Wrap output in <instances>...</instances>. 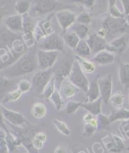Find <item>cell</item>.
Instances as JSON below:
<instances>
[{
	"mask_svg": "<svg viewBox=\"0 0 129 153\" xmlns=\"http://www.w3.org/2000/svg\"><path fill=\"white\" fill-rule=\"evenodd\" d=\"M32 144H33L34 148H36L37 150H38V149H42L43 148L44 143H43L42 141H40V140L36 139L35 137H34L32 139Z\"/></svg>",
	"mask_w": 129,
	"mask_h": 153,
	"instance_id": "bcb514c9",
	"label": "cell"
},
{
	"mask_svg": "<svg viewBox=\"0 0 129 153\" xmlns=\"http://www.w3.org/2000/svg\"><path fill=\"white\" fill-rule=\"evenodd\" d=\"M86 41L89 46L92 54L94 55H96L97 53L102 51L106 50L108 45L106 39L98 36L97 33L88 35Z\"/></svg>",
	"mask_w": 129,
	"mask_h": 153,
	"instance_id": "9a60e30c",
	"label": "cell"
},
{
	"mask_svg": "<svg viewBox=\"0 0 129 153\" xmlns=\"http://www.w3.org/2000/svg\"><path fill=\"white\" fill-rule=\"evenodd\" d=\"M96 33H97L98 36H99L101 38L105 39V37H106V32L103 28H101L99 29V30H98V32Z\"/></svg>",
	"mask_w": 129,
	"mask_h": 153,
	"instance_id": "816d5d0a",
	"label": "cell"
},
{
	"mask_svg": "<svg viewBox=\"0 0 129 153\" xmlns=\"http://www.w3.org/2000/svg\"><path fill=\"white\" fill-rule=\"evenodd\" d=\"M76 54L82 58L90 59L92 56V52L89 46L88 45L86 40H80L77 46L75 49Z\"/></svg>",
	"mask_w": 129,
	"mask_h": 153,
	"instance_id": "cb8c5ba5",
	"label": "cell"
},
{
	"mask_svg": "<svg viewBox=\"0 0 129 153\" xmlns=\"http://www.w3.org/2000/svg\"><path fill=\"white\" fill-rule=\"evenodd\" d=\"M82 103H83V101L75 102L74 100H70L66 103L65 107H64V110H65L67 114H74L78 110V108L80 107H81Z\"/></svg>",
	"mask_w": 129,
	"mask_h": 153,
	"instance_id": "f35d334b",
	"label": "cell"
},
{
	"mask_svg": "<svg viewBox=\"0 0 129 153\" xmlns=\"http://www.w3.org/2000/svg\"><path fill=\"white\" fill-rule=\"evenodd\" d=\"M36 139L42 141L43 143H45L47 140V136L46 134L44 132H38L36 135H35L34 137Z\"/></svg>",
	"mask_w": 129,
	"mask_h": 153,
	"instance_id": "c3c4849f",
	"label": "cell"
},
{
	"mask_svg": "<svg viewBox=\"0 0 129 153\" xmlns=\"http://www.w3.org/2000/svg\"><path fill=\"white\" fill-rule=\"evenodd\" d=\"M119 81L125 90H129V64L121 63L118 71Z\"/></svg>",
	"mask_w": 129,
	"mask_h": 153,
	"instance_id": "44dd1931",
	"label": "cell"
},
{
	"mask_svg": "<svg viewBox=\"0 0 129 153\" xmlns=\"http://www.w3.org/2000/svg\"><path fill=\"white\" fill-rule=\"evenodd\" d=\"M19 135L20 139L21 144L24 146V148L29 153H38V151L34 147L32 144V139H31L30 137L22 134L21 133H19Z\"/></svg>",
	"mask_w": 129,
	"mask_h": 153,
	"instance_id": "1f68e13d",
	"label": "cell"
},
{
	"mask_svg": "<svg viewBox=\"0 0 129 153\" xmlns=\"http://www.w3.org/2000/svg\"><path fill=\"white\" fill-rule=\"evenodd\" d=\"M73 61L62 59L57 62H56L53 67L52 68L55 78V89L56 90L59 91L62 82L68 78Z\"/></svg>",
	"mask_w": 129,
	"mask_h": 153,
	"instance_id": "277c9868",
	"label": "cell"
},
{
	"mask_svg": "<svg viewBox=\"0 0 129 153\" xmlns=\"http://www.w3.org/2000/svg\"><path fill=\"white\" fill-rule=\"evenodd\" d=\"M108 117L110 124L118 120L126 121L129 120V110L124 107L113 109Z\"/></svg>",
	"mask_w": 129,
	"mask_h": 153,
	"instance_id": "603a6c76",
	"label": "cell"
},
{
	"mask_svg": "<svg viewBox=\"0 0 129 153\" xmlns=\"http://www.w3.org/2000/svg\"><path fill=\"white\" fill-rule=\"evenodd\" d=\"M128 93H129V90H128ZM128 103H129V98H128Z\"/></svg>",
	"mask_w": 129,
	"mask_h": 153,
	"instance_id": "9f6ffc18",
	"label": "cell"
},
{
	"mask_svg": "<svg viewBox=\"0 0 129 153\" xmlns=\"http://www.w3.org/2000/svg\"><path fill=\"white\" fill-rule=\"evenodd\" d=\"M99 77L97 75L89 81V86L86 93V100L85 103L93 102L101 97L100 91L98 86Z\"/></svg>",
	"mask_w": 129,
	"mask_h": 153,
	"instance_id": "d6986e66",
	"label": "cell"
},
{
	"mask_svg": "<svg viewBox=\"0 0 129 153\" xmlns=\"http://www.w3.org/2000/svg\"><path fill=\"white\" fill-rule=\"evenodd\" d=\"M36 45L28 49L18 60L5 68L3 71V76L6 78L15 79L19 76L32 73L38 66Z\"/></svg>",
	"mask_w": 129,
	"mask_h": 153,
	"instance_id": "6da1fadb",
	"label": "cell"
},
{
	"mask_svg": "<svg viewBox=\"0 0 129 153\" xmlns=\"http://www.w3.org/2000/svg\"><path fill=\"white\" fill-rule=\"evenodd\" d=\"M53 13H51L43 18L35 26L34 35L36 43H38L43 39L54 33L55 30L51 26V19Z\"/></svg>",
	"mask_w": 129,
	"mask_h": 153,
	"instance_id": "ba28073f",
	"label": "cell"
},
{
	"mask_svg": "<svg viewBox=\"0 0 129 153\" xmlns=\"http://www.w3.org/2000/svg\"><path fill=\"white\" fill-rule=\"evenodd\" d=\"M129 42V36L127 34L115 39L110 44H108L106 51L114 54H121L126 49Z\"/></svg>",
	"mask_w": 129,
	"mask_h": 153,
	"instance_id": "2e32d148",
	"label": "cell"
},
{
	"mask_svg": "<svg viewBox=\"0 0 129 153\" xmlns=\"http://www.w3.org/2000/svg\"><path fill=\"white\" fill-rule=\"evenodd\" d=\"M92 119H93V115L90 113H87L84 115L82 118V121L84 123V124H86V123H89Z\"/></svg>",
	"mask_w": 129,
	"mask_h": 153,
	"instance_id": "681fc988",
	"label": "cell"
},
{
	"mask_svg": "<svg viewBox=\"0 0 129 153\" xmlns=\"http://www.w3.org/2000/svg\"><path fill=\"white\" fill-rule=\"evenodd\" d=\"M92 20V17L90 13L87 12H82L79 16H77L76 22L87 26V25H89L91 23Z\"/></svg>",
	"mask_w": 129,
	"mask_h": 153,
	"instance_id": "ab89813d",
	"label": "cell"
},
{
	"mask_svg": "<svg viewBox=\"0 0 129 153\" xmlns=\"http://www.w3.org/2000/svg\"><path fill=\"white\" fill-rule=\"evenodd\" d=\"M23 35L22 39L27 49H30L37 44L34 38V20L28 13L22 16Z\"/></svg>",
	"mask_w": 129,
	"mask_h": 153,
	"instance_id": "52a82bcc",
	"label": "cell"
},
{
	"mask_svg": "<svg viewBox=\"0 0 129 153\" xmlns=\"http://www.w3.org/2000/svg\"><path fill=\"white\" fill-rule=\"evenodd\" d=\"M18 79L6 78L3 75L0 74V100H3L7 94L14 90L19 83Z\"/></svg>",
	"mask_w": 129,
	"mask_h": 153,
	"instance_id": "ac0fdd59",
	"label": "cell"
},
{
	"mask_svg": "<svg viewBox=\"0 0 129 153\" xmlns=\"http://www.w3.org/2000/svg\"><path fill=\"white\" fill-rule=\"evenodd\" d=\"M62 38L64 44H66L69 48L74 50L80 40L77 35L72 31H67L64 33Z\"/></svg>",
	"mask_w": 129,
	"mask_h": 153,
	"instance_id": "4316f807",
	"label": "cell"
},
{
	"mask_svg": "<svg viewBox=\"0 0 129 153\" xmlns=\"http://www.w3.org/2000/svg\"><path fill=\"white\" fill-rule=\"evenodd\" d=\"M105 148L110 152L119 153L125 148L123 139L115 134H110L102 138Z\"/></svg>",
	"mask_w": 129,
	"mask_h": 153,
	"instance_id": "8fae6325",
	"label": "cell"
},
{
	"mask_svg": "<svg viewBox=\"0 0 129 153\" xmlns=\"http://www.w3.org/2000/svg\"><path fill=\"white\" fill-rule=\"evenodd\" d=\"M31 114L36 119H41L46 114V105L43 103L36 102L32 106Z\"/></svg>",
	"mask_w": 129,
	"mask_h": 153,
	"instance_id": "f546056e",
	"label": "cell"
},
{
	"mask_svg": "<svg viewBox=\"0 0 129 153\" xmlns=\"http://www.w3.org/2000/svg\"><path fill=\"white\" fill-rule=\"evenodd\" d=\"M0 153H9L6 140V132L3 129H0Z\"/></svg>",
	"mask_w": 129,
	"mask_h": 153,
	"instance_id": "60d3db41",
	"label": "cell"
},
{
	"mask_svg": "<svg viewBox=\"0 0 129 153\" xmlns=\"http://www.w3.org/2000/svg\"><path fill=\"white\" fill-rule=\"evenodd\" d=\"M97 128L91 126L89 123H86L83 128V136L86 137H89L96 132Z\"/></svg>",
	"mask_w": 129,
	"mask_h": 153,
	"instance_id": "7bdbcfd3",
	"label": "cell"
},
{
	"mask_svg": "<svg viewBox=\"0 0 129 153\" xmlns=\"http://www.w3.org/2000/svg\"><path fill=\"white\" fill-rule=\"evenodd\" d=\"M76 88L68 79L64 80L60 86L59 93L61 97L63 98H69L74 97L76 93Z\"/></svg>",
	"mask_w": 129,
	"mask_h": 153,
	"instance_id": "7402d4cb",
	"label": "cell"
},
{
	"mask_svg": "<svg viewBox=\"0 0 129 153\" xmlns=\"http://www.w3.org/2000/svg\"><path fill=\"white\" fill-rule=\"evenodd\" d=\"M4 10L3 8H0V26L2 25V23L3 22V19L4 17Z\"/></svg>",
	"mask_w": 129,
	"mask_h": 153,
	"instance_id": "db71d44e",
	"label": "cell"
},
{
	"mask_svg": "<svg viewBox=\"0 0 129 153\" xmlns=\"http://www.w3.org/2000/svg\"><path fill=\"white\" fill-rule=\"evenodd\" d=\"M112 78L111 74L108 73L104 77L98 79V86L100 96L103 102L108 104L111 96L112 95Z\"/></svg>",
	"mask_w": 129,
	"mask_h": 153,
	"instance_id": "4fadbf2b",
	"label": "cell"
},
{
	"mask_svg": "<svg viewBox=\"0 0 129 153\" xmlns=\"http://www.w3.org/2000/svg\"><path fill=\"white\" fill-rule=\"evenodd\" d=\"M128 51H129V45H128Z\"/></svg>",
	"mask_w": 129,
	"mask_h": 153,
	"instance_id": "6f0895ef",
	"label": "cell"
},
{
	"mask_svg": "<svg viewBox=\"0 0 129 153\" xmlns=\"http://www.w3.org/2000/svg\"><path fill=\"white\" fill-rule=\"evenodd\" d=\"M15 10L21 16L28 13L31 8V1L28 0H18L15 4Z\"/></svg>",
	"mask_w": 129,
	"mask_h": 153,
	"instance_id": "f1b7e54d",
	"label": "cell"
},
{
	"mask_svg": "<svg viewBox=\"0 0 129 153\" xmlns=\"http://www.w3.org/2000/svg\"><path fill=\"white\" fill-rule=\"evenodd\" d=\"M53 123L55 126L57 128V130L62 134L64 135V136H70V134H71V132H70L69 128L64 122L61 121L58 119H55L53 120Z\"/></svg>",
	"mask_w": 129,
	"mask_h": 153,
	"instance_id": "74e56055",
	"label": "cell"
},
{
	"mask_svg": "<svg viewBox=\"0 0 129 153\" xmlns=\"http://www.w3.org/2000/svg\"><path fill=\"white\" fill-rule=\"evenodd\" d=\"M125 19H126V21H127V22L128 23V25H129V15L128 16H125Z\"/></svg>",
	"mask_w": 129,
	"mask_h": 153,
	"instance_id": "11a10c76",
	"label": "cell"
},
{
	"mask_svg": "<svg viewBox=\"0 0 129 153\" xmlns=\"http://www.w3.org/2000/svg\"><path fill=\"white\" fill-rule=\"evenodd\" d=\"M103 100L100 97L97 100L89 102V103H84L83 102L81 105V107L84 108L86 110L89 111V113L91 114L92 115H98L101 114V104Z\"/></svg>",
	"mask_w": 129,
	"mask_h": 153,
	"instance_id": "d4e9b609",
	"label": "cell"
},
{
	"mask_svg": "<svg viewBox=\"0 0 129 153\" xmlns=\"http://www.w3.org/2000/svg\"><path fill=\"white\" fill-rule=\"evenodd\" d=\"M97 122H98V127H97V131L98 130H106L111 125L110 123L109 120V117L104 115L103 114H100L97 115Z\"/></svg>",
	"mask_w": 129,
	"mask_h": 153,
	"instance_id": "e575fe53",
	"label": "cell"
},
{
	"mask_svg": "<svg viewBox=\"0 0 129 153\" xmlns=\"http://www.w3.org/2000/svg\"><path fill=\"white\" fill-rule=\"evenodd\" d=\"M55 90V78L54 76H52L50 81L44 88L43 93H41V96L46 99H49L50 97L52 95V94L54 93Z\"/></svg>",
	"mask_w": 129,
	"mask_h": 153,
	"instance_id": "d590c367",
	"label": "cell"
},
{
	"mask_svg": "<svg viewBox=\"0 0 129 153\" xmlns=\"http://www.w3.org/2000/svg\"><path fill=\"white\" fill-rule=\"evenodd\" d=\"M108 13L109 15L116 19H122L125 18V16L121 11L116 5L115 0H110L108 1Z\"/></svg>",
	"mask_w": 129,
	"mask_h": 153,
	"instance_id": "d6a6232c",
	"label": "cell"
},
{
	"mask_svg": "<svg viewBox=\"0 0 129 153\" xmlns=\"http://www.w3.org/2000/svg\"><path fill=\"white\" fill-rule=\"evenodd\" d=\"M53 76L52 69L40 70L34 74L32 79V88L34 90L41 94L46 86Z\"/></svg>",
	"mask_w": 129,
	"mask_h": 153,
	"instance_id": "9c48e42d",
	"label": "cell"
},
{
	"mask_svg": "<svg viewBox=\"0 0 129 153\" xmlns=\"http://www.w3.org/2000/svg\"><path fill=\"white\" fill-rule=\"evenodd\" d=\"M57 51H46L38 49L37 51L38 66L40 70H47L52 68L56 62Z\"/></svg>",
	"mask_w": 129,
	"mask_h": 153,
	"instance_id": "30bf717a",
	"label": "cell"
},
{
	"mask_svg": "<svg viewBox=\"0 0 129 153\" xmlns=\"http://www.w3.org/2000/svg\"><path fill=\"white\" fill-rule=\"evenodd\" d=\"M102 25L106 33L113 35L120 33H129V25L125 17L116 19L108 15L102 22Z\"/></svg>",
	"mask_w": 129,
	"mask_h": 153,
	"instance_id": "5b68a950",
	"label": "cell"
},
{
	"mask_svg": "<svg viewBox=\"0 0 129 153\" xmlns=\"http://www.w3.org/2000/svg\"><path fill=\"white\" fill-rule=\"evenodd\" d=\"M123 7L124 8V15L128 16L129 15V0H122L121 1Z\"/></svg>",
	"mask_w": 129,
	"mask_h": 153,
	"instance_id": "7dc6e473",
	"label": "cell"
},
{
	"mask_svg": "<svg viewBox=\"0 0 129 153\" xmlns=\"http://www.w3.org/2000/svg\"><path fill=\"white\" fill-rule=\"evenodd\" d=\"M54 153H67V152H66V150L64 149L63 147L58 146L55 150Z\"/></svg>",
	"mask_w": 129,
	"mask_h": 153,
	"instance_id": "f5cc1de1",
	"label": "cell"
},
{
	"mask_svg": "<svg viewBox=\"0 0 129 153\" xmlns=\"http://www.w3.org/2000/svg\"><path fill=\"white\" fill-rule=\"evenodd\" d=\"M49 100L54 105L56 109L58 111H60L63 108L64 106L63 99L61 97L59 91L58 90H55L54 93L52 94V95L50 97Z\"/></svg>",
	"mask_w": 129,
	"mask_h": 153,
	"instance_id": "836d02e7",
	"label": "cell"
},
{
	"mask_svg": "<svg viewBox=\"0 0 129 153\" xmlns=\"http://www.w3.org/2000/svg\"><path fill=\"white\" fill-rule=\"evenodd\" d=\"M91 61L99 65H107L114 62L115 56L112 53L104 50L97 53L91 59Z\"/></svg>",
	"mask_w": 129,
	"mask_h": 153,
	"instance_id": "ffe728a7",
	"label": "cell"
},
{
	"mask_svg": "<svg viewBox=\"0 0 129 153\" xmlns=\"http://www.w3.org/2000/svg\"><path fill=\"white\" fill-rule=\"evenodd\" d=\"M2 105L0 104V128L3 129V130H4L5 132H7L9 130L7 128V126H6L4 123V119L3 118L2 111Z\"/></svg>",
	"mask_w": 129,
	"mask_h": 153,
	"instance_id": "f6af8a7d",
	"label": "cell"
},
{
	"mask_svg": "<svg viewBox=\"0 0 129 153\" xmlns=\"http://www.w3.org/2000/svg\"><path fill=\"white\" fill-rule=\"evenodd\" d=\"M59 25L63 32H67L77 21V15L69 10H62L56 14Z\"/></svg>",
	"mask_w": 129,
	"mask_h": 153,
	"instance_id": "7c38bea8",
	"label": "cell"
},
{
	"mask_svg": "<svg viewBox=\"0 0 129 153\" xmlns=\"http://www.w3.org/2000/svg\"><path fill=\"white\" fill-rule=\"evenodd\" d=\"M2 111L4 119L15 127H21L27 123L25 117L20 112L8 109L3 106H2Z\"/></svg>",
	"mask_w": 129,
	"mask_h": 153,
	"instance_id": "5bb4252c",
	"label": "cell"
},
{
	"mask_svg": "<svg viewBox=\"0 0 129 153\" xmlns=\"http://www.w3.org/2000/svg\"><path fill=\"white\" fill-rule=\"evenodd\" d=\"M68 79L78 89L82 90L86 93L87 92L89 81L81 69L79 62L75 59L73 61Z\"/></svg>",
	"mask_w": 129,
	"mask_h": 153,
	"instance_id": "7a4b0ae2",
	"label": "cell"
},
{
	"mask_svg": "<svg viewBox=\"0 0 129 153\" xmlns=\"http://www.w3.org/2000/svg\"><path fill=\"white\" fill-rule=\"evenodd\" d=\"M22 94V93L17 88L16 90H14V91L9 92L7 95L4 97L2 102L3 103H7L8 102L16 101L17 100H19Z\"/></svg>",
	"mask_w": 129,
	"mask_h": 153,
	"instance_id": "8d00e7d4",
	"label": "cell"
},
{
	"mask_svg": "<svg viewBox=\"0 0 129 153\" xmlns=\"http://www.w3.org/2000/svg\"><path fill=\"white\" fill-rule=\"evenodd\" d=\"M36 45L39 50L64 52L63 39L55 32L40 40Z\"/></svg>",
	"mask_w": 129,
	"mask_h": 153,
	"instance_id": "8992f818",
	"label": "cell"
},
{
	"mask_svg": "<svg viewBox=\"0 0 129 153\" xmlns=\"http://www.w3.org/2000/svg\"><path fill=\"white\" fill-rule=\"evenodd\" d=\"M75 60L77 61L82 71L86 74H92L95 71V64L91 60L82 58L77 55H75Z\"/></svg>",
	"mask_w": 129,
	"mask_h": 153,
	"instance_id": "484cf974",
	"label": "cell"
},
{
	"mask_svg": "<svg viewBox=\"0 0 129 153\" xmlns=\"http://www.w3.org/2000/svg\"><path fill=\"white\" fill-rule=\"evenodd\" d=\"M17 87L22 93H25L30 91L31 88H32V83L27 79H22L19 81L18 84H17Z\"/></svg>",
	"mask_w": 129,
	"mask_h": 153,
	"instance_id": "b9f144b4",
	"label": "cell"
},
{
	"mask_svg": "<svg viewBox=\"0 0 129 153\" xmlns=\"http://www.w3.org/2000/svg\"><path fill=\"white\" fill-rule=\"evenodd\" d=\"M125 100V95L121 91H118L111 96L110 102L115 109L122 107Z\"/></svg>",
	"mask_w": 129,
	"mask_h": 153,
	"instance_id": "4dcf8cb0",
	"label": "cell"
},
{
	"mask_svg": "<svg viewBox=\"0 0 129 153\" xmlns=\"http://www.w3.org/2000/svg\"><path fill=\"white\" fill-rule=\"evenodd\" d=\"M4 24L9 31L14 33H23V20L22 16L15 14L8 17L5 20Z\"/></svg>",
	"mask_w": 129,
	"mask_h": 153,
	"instance_id": "e0dca14e",
	"label": "cell"
},
{
	"mask_svg": "<svg viewBox=\"0 0 129 153\" xmlns=\"http://www.w3.org/2000/svg\"><path fill=\"white\" fill-rule=\"evenodd\" d=\"M120 130L126 139L129 140V120L123 121L122 125L120 127Z\"/></svg>",
	"mask_w": 129,
	"mask_h": 153,
	"instance_id": "ee69618b",
	"label": "cell"
},
{
	"mask_svg": "<svg viewBox=\"0 0 129 153\" xmlns=\"http://www.w3.org/2000/svg\"><path fill=\"white\" fill-rule=\"evenodd\" d=\"M78 2L82 4H83L85 7L90 8L91 7L92 4L94 3V0H88V1H78Z\"/></svg>",
	"mask_w": 129,
	"mask_h": 153,
	"instance_id": "f907efd6",
	"label": "cell"
},
{
	"mask_svg": "<svg viewBox=\"0 0 129 153\" xmlns=\"http://www.w3.org/2000/svg\"><path fill=\"white\" fill-rule=\"evenodd\" d=\"M60 3L52 0H40L35 1L28 11L31 17H36L46 14H51L55 11L59 10Z\"/></svg>",
	"mask_w": 129,
	"mask_h": 153,
	"instance_id": "3957f363",
	"label": "cell"
},
{
	"mask_svg": "<svg viewBox=\"0 0 129 153\" xmlns=\"http://www.w3.org/2000/svg\"><path fill=\"white\" fill-rule=\"evenodd\" d=\"M70 28H71L70 31L74 32L77 35L80 40H86L87 38L89 30L87 25L75 22Z\"/></svg>",
	"mask_w": 129,
	"mask_h": 153,
	"instance_id": "83f0119b",
	"label": "cell"
}]
</instances>
